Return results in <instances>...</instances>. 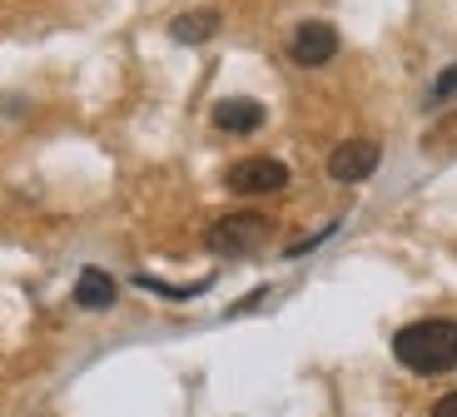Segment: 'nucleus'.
<instances>
[{
	"mask_svg": "<svg viewBox=\"0 0 457 417\" xmlns=\"http://www.w3.org/2000/svg\"><path fill=\"white\" fill-rule=\"evenodd\" d=\"M294 65H303V70H319V65H328L333 55H338V30L333 25H323V21H303L294 30Z\"/></svg>",
	"mask_w": 457,
	"mask_h": 417,
	"instance_id": "obj_5",
	"label": "nucleus"
},
{
	"mask_svg": "<svg viewBox=\"0 0 457 417\" xmlns=\"http://www.w3.org/2000/svg\"><path fill=\"white\" fill-rule=\"evenodd\" d=\"M447 95H457V70H447V75L437 79V90H433V100H447Z\"/></svg>",
	"mask_w": 457,
	"mask_h": 417,
	"instance_id": "obj_9",
	"label": "nucleus"
},
{
	"mask_svg": "<svg viewBox=\"0 0 457 417\" xmlns=\"http://www.w3.org/2000/svg\"><path fill=\"white\" fill-rule=\"evenodd\" d=\"M214 124L224 135H253L263 124V104L259 100H224V104H214Z\"/></svg>",
	"mask_w": 457,
	"mask_h": 417,
	"instance_id": "obj_6",
	"label": "nucleus"
},
{
	"mask_svg": "<svg viewBox=\"0 0 457 417\" xmlns=\"http://www.w3.org/2000/svg\"><path fill=\"white\" fill-rule=\"evenodd\" d=\"M269 234H274V224H269L263 214H224L219 224H209L204 244L214 248V254H224V259H234V254H253V248H263Z\"/></svg>",
	"mask_w": 457,
	"mask_h": 417,
	"instance_id": "obj_2",
	"label": "nucleus"
},
{
	"mask_svg": "<svg viewBox=\"0 0 457 417\" xmlns=\"http://www.w3.org/2000/svg\"><path fill=\"white\" fill-rule=\"evenodd\" d=\"M383 164V149L373 145V139H348V145H338L328 154V174L338 184H358V179H368V174Z\"/></svg>",
	"mask_w": 457,
	"mask_h": 417,
	"instance_id": "obj_3",
	"label": "nucleus"
},
{
	"mask_svg": "<svg viewBox=\"0 0 457 417\" xmlns=\"http://www.w3.org/2000/svg\"><path fill=\"white\" fill-rule=\"evenodd\" d=\"M214 30H219L214 11H189V15H179V21L170 25V35L179 40V46H199V40H209Z\"/></svg>",
	"mask_w": 457,
	"mask_h": 417,
	"instance_id": "obj_8",
	"label": "nucleus"
},
{
	"mask_svg": "<svg viewBox=\"0 0 457 417\" xmlns=\"http://www.w3.org/2000/svg\"><path fill=\"white\" fill-rule=\"evenodd\" d=\"M228 189L234 194H278L288 184V170L278 159H239L234 170H228Z\"/></svg>",
	"mask_w": 457,
	"mask_h": 417,
	"instance_id": "obj_4",
	"label": "nucleus"
},
{
	"mask_svg": "<svg viewBox=\"0 0 457 417\" xmlns=\"http://www.w3.org/2000/svg\"><path fill=\"white\" fill-rule=\"evenodd\" d=\"M75 304L90 308V313H104V308L114 304V279L104 269H85L80 279H75Z\"/></svg>",
	"mask_w": 457,
	"mask_h": 417,
	"instance_id": "obj_7",
	"label": "nucleus"
},
{
	"mask_svg": "<svg viewBox=\"0 0 457 417\" xmlns=\"http://www.w3.org/2000/svg\"><path fill=\"white\" fill-rule=\"evenodd\" d=\"M433 417H457V393H447V397H437V407H433Z\"/></svg>",
	"mask_w": 457,
	"mask_h": 417,
	"instance_id": "obj_10",
	"label": "nucleus"
},
{
	"mask_svg": "<svg viewBox=\"0 0 457 417\" xmlns=\"http://www.w3.org/2000/svg\"><path fill=\"white\" fill-rule=\"evenodd\" d=\"M393 358L403 363V368L423 372V378H433V372H453L457 368V323L453 318H423V323H408L393 338Z\"/></svg>",
	"mask_w": 457,
	"mask_h": 417,
	"instance_id": "obj_1",
	"label": "nucleus"
}]
</instances>
